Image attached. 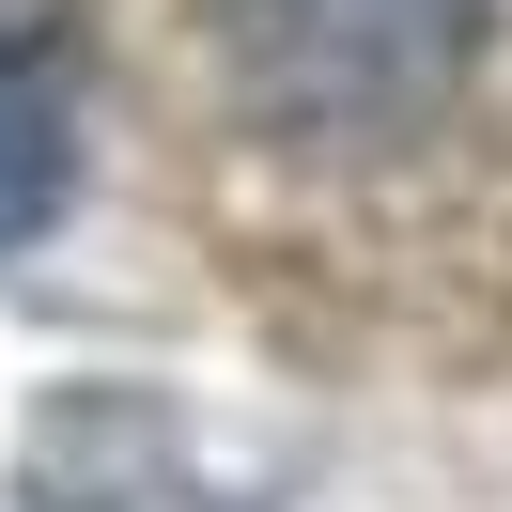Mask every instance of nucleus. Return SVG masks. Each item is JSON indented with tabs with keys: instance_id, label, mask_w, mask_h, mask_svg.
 I'll return each instance as SVG.
<instances>
[{
	"instance_id": "obj_2",
	"label": "nucleus",
	"mask_w": 512,
	"mask_h": 512,
	"mask_svg": "<svg viewBox=\"0 0 512 512\" xmlns=\"http://www.w3.org/2000/svg\"><path fill=\"white\" fill-rule=\"evenodd\" d=\"M16 481H32V512H249V481L202 450V419L125 373L47 388L32 435H16Z\"/></svg>"
},
{
	"instance_id": "obj_3",
	"label": "nucleus",
	"mask_w": 512,
	"mask_h": 512,
	"mask_svg": "<svg viewBox=\"0 0 512 512\" xmlns=\"http://www.w3.org/2000/svg\"><path fill=\"white\" fill-rule=\"evenodd\" d=\"M78 125H94V47L63 0H0V249H32L78 202Z\"/></svg>"
},
{
	"instance_id": "obj_1",
	"label": "nucleus",
	"mask_w": 512,
	"mask_h": 512,
	"mask_svg": "<svg viewBox=\"0 0 512 512\" xmlns=\"http://www.w3.org/2000/svg\"><path fill=\"white\" fill-rule=\"evenodd\" d=\"M497 47V0H233V94L311 156L419 140Z\"/></svg>"
}]
</instances>
